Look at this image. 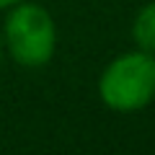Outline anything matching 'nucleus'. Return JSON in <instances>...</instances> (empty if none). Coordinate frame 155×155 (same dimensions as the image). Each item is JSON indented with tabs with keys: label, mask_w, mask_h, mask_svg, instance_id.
<instances>
[{
	"label": "nucleus",
	"mask_w": 155,
	"mask_h": 155,
	"mask_svg": "<svg viewBox=\"0 0 155 155\" xmlns=\"http://www.w3.org/2000/svg\"><path fill=\"white\" fill-rule=\"evenodd\" d=\"M3 47L21 67H41L54 57L57 26L44 5L39 3H16L8 8L3 23Z\"/></svg>",
	"instance_id": "nucleus-1"
},
{
	"label": "nucleus",
	"mask_w": 155,
	"mask_h": 155,
	"mask_svg": "<svg viewBox=\"0 0 155 155\" xmlns=\"http://www.w3.org/2000/svg\"><path fill=\"white\" fill-rule=\"evenodd\" d=\"M98 96L111 111H140L155 98V54L127 52L106 65L98 78Z\"/></svg>",
	"instance_id": "nucleus-2"
},
{
	"label": "nucleus",
	"mask_w": 155,
	"mask_h": 155,
	"mask_svg": "<svg viewBox=\"0 0 155 155\" xmlns=\"http://www.w3.org/2000/svg\"><path fill=\"white\" fill-rule=\"evenodd\" d=\"M132 36L142 52L155 54V3H147L137 11L132 23Z\"/></svg>",
	"instance_id": "nucleus-3"
},
{
	"label": "nucleus",
	"mask_w": 155,
	"mask_h": 155,
	"mask_svg": "<svg viewBox=\"0 0 155 155\" xmlns=\"http://www.w3.org/2000/svg\"><path fill=\"white\" fill-rule=\"evenodd\" d=\"M16 3H21V0H0V11H8V8L16 5Z\"/></svg>",
	"instance_id": "nucleus-4"
},
{
	"label": "nucleus",
	"mask_w": 155,
	"mask_h": 155,
	"mask_svg": "<svg viewBox=\"0 0 155 155\" xmlns=\"http://www.w3.org/2000/svg\"><path fill=\"white\" fill-rule=\"evenodd\" d=\"M3 52H5V47H3V36H0V60H3Z\"/></svg>",
	"instance_id": "nucleus-5"
}]
</instances>
